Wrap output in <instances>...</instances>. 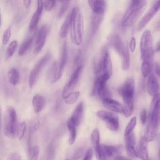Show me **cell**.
<instances>
[{"label": "cell", "mask_w": 160, "mask_h": 160, "mask_svg": "<svg viewBox=\"0 0 160 160\" xmlns=\"http://www.w3.org/2000/svg\"><path fill=\"white\" fill-rule=\"evenodd\" d=\"M134 86V79L131 77L127 79L118 89V93L122 97L124 102L122 112L127 117L130 116L133 112Z\"/></svg>", "instance_id": "6da1fadb"}, {"label": "cell", "mask_w": 160, "mask_h": 160, "mask_svg": "<svg viewBox=\"0 0 160 160\" xmlns=\"http://www.w3.org/2000/svg\"><path fill=\"white\" fill-rule=\"evenodd\" d=\"M70 28L71 41L79 45L82 41L84 28L82 17L78 8L74 7L70 13Z\"/></svg>", "instance_id": "7a4b0ae2"}, {"label": "cell", "mask_w": 160, "mask_h": 160, "mask_svg": "<svg viewBox=\"0 0 160 160\" xmlns=\"http://www.w3.org/2000/svg\"><path fill=\"white\" fill-rule=\"evenodd\" d=\"M18 124L15 109L11 106H7L4 117V131L5 135L11 139L17 138L18 136Z\"/></svg>", "instance_id": "3957f363"}, {"label": "cell", "mask_w": 160, "mask_h": 160, "mask_svg": "<svg viewBox=\"0 0 160 160\" xmlns=\"http://www.w3.org/2000/svg\"><path fill=\"white\" fill-rule=\"evenodd\" d=\"M140 49L141 58L143 61L151 63L153 57L152 38L150 31L146 30L141 39Z\"/></svg>", "instance_id": "277c9868"}, {"label": "cell", "mask_w": 160, "mask_h": 160, "mask_svg": "<svg viewBox=\"0 0 160 160\" xmlns=\"http://www.w3.org/2000/svg\"><path fill=\"white\" fill-rule=\"evenodd\" d=\"M149 112L143 137L148 142L153 141L156 137L159 125L160 117L159 111H153Z\"/></svg>", "instance_id": "5b68a950"}, {"label": "cell", "mask_w": 160, "mask_h": 160, "mask_svg": "<svg viewBox=\"0 0 160 160\" xmlns=\"http://www.w3.org/2000/svg\"><path fill=\"white\" fill-rule=\"evenodd\" d=\"M146 5L131 4L123 17L122 24L125 27L133 25L141 16Z\"/></svg>", "instance_id": "8992f818"}, {"label": "cell", "mask_w": 160, "mask_h": 160, "mask_svg": "<svg viewBox=\"0 0 160 160\" xmlns=\"http://www.w3.org/2000/svg\"><path fill=\"white\" fill-rule=\"evenodd\" d=\"M123 147L120 144L115 145H101L99 149L95 152L96 157L98 160H104L114 157L121 154Z\"/></svg>", "instance_id": "52a82bcc"}, {"label": "cell", "mask_w": 160, "mask_h": 160, "mask_svg": "<svg viewBox=\"0 0 160 160\" xmlns=\"http://www.w3.org/2000/svg\"><path fill=\"white\" fill-rule=\"evenodd\" d=\"M50 55L48 53L37 62L31 71L29 77V84L30 88L35 85L41 72L50 59Z\"/></svg>", "instance_id": "ba28073f"}, {"label": "cell", "mask_w": 160, "mask_h": 160, "mask_svg": "<svg viewBox=\"0 0 160 160\" xmlns=\"http://www.w3.org/2000/svg\"><path fill=\"white\" fill-rule=\"evenodd\" d=\"M108 78L103 75H100L96 79L92 92V95L97 94L103 100L110 98V93L108 89L106 83Z\"/></svg>", "instance_id": "9c48e42d"}, {"label": "cell", "mask_w": 160, "mask_h": 160, "mask_svg": "<svg viewBox=\"0 0 160 160\" xmlns=\"http://www.w3.org/2000/svg\"><path fill=\"white\" fill-rule=\"evenodd\" d=\"M97 116L105 122L107 128L110 130L116 132L119 127V121L117 115L113 113L104 110L98 111Z\"/></svg>", "instance_id": "30bf717a"}, {"label": "cell", "mask_w": 160, "mask_h": 160, "mask_svg": "<svg viewBox=\"0 0 160 160\" xmlns=\"http://www.w3.org/2000/svg\"><path fill=\"white\" fill-rule=\"evenodd\" d=\"M82 68V66H80L76 68L64 88L62 96L64 99L72 92L78 80Z\"/></svg>", "instance_id": "8fae6325"}, {"label": "cell", "mask_w": 160, "mask_h": 160, "mask_svg": "<svg viewBox=\"0 0 160 160\" xmlns=\"http://www.w3.org/2000/svg\"><path fill=\"white\" fill-rule=\"evenodd\" d=\"M49 30V26L47 24L42 25L40 29L35 43L34 51L35 53H39L43 48Z\"/></svg>", "instance_id": "7c38bea8"}, {"label": "cell", "mask_w": 160, "mask_h": 160, "mask_svg": "<svg viewBox=\"0 0 160 160\" xmlns=\"http://www.w3.org/2000/svg\"><path fill=\"white\" fill-rule=\"evenodd\" d=\"M109 44L120 55L121 57L128 49L127 46L122 42L118 35L115 33L110 34L108 37Z\"/></svg>", "instance_id": "4fadbf2b"}, {"label": "cell", "mask_w": 160, "mask_h": 160, "mask_svg": "<svg viewBox=\"0 0 160 160\" xmlns=\"http://www.w3.org/2000/svg\"><path fill=\"white\" fill-rule=\"evenodd\" d=\"M159 8V1L157 2L141 19L137 26V30H141L153 18Z\"/></svg>", "instance_id": "5bb4252c"}, {"label": "cell", "mask_w": 160, "mask_h": 160, "mask_svg": "<svg viewBox=\"0 0 160 160\" xmlns=\"http://www.w3.org/2000/svg\"><path fill=\"white\" fill-rule=\"evenodd\" d=\"M148 142L143 137L140 138L135 149L136 157L141 160L148 159Z\"/></svg>", "instance_id": "9a60e30c"}, {"label": "cell", "mask_w": 160, "mask_h": 160, "mask_svg": "<svg viewBox=\"0 0 160 160\" xmlns=\"http://www.w3.org/2000/svg\"><path fill=\"white\" fill-rule=\"evenodd\" d=\"M43 5V0H38L37 9L31 19L29 25L30 32L33 31L37 27L42 12Z\"/></svg>", "instance_id": "2e32d148"}, {"label": "cell", "mask_w": 160, "mask_h": 160, "mask_svg": "<svg viewBox=\"0 0 160 160\" xmlns=\"http://www.w3.org/2000/svg\"><path fill=\"white\" fill-rule=\"evenodd\" d=\"M105 12H92L91 18V28L92 34L98 31L103 20Z\"/></svg>", "instance_id": "e0dca14e"}, {"label": "cell", "mask_w": 160, "mask_h": 160, "mask_svg": "<svg viewBox=\"0 0 160 160\" xmlns=\"http://www.w3.org/2000/svg\"><path fill=\"white\" fill-rule=\"evenodd\" d=\"M103 104L104 107L110 110L119 113L122 112V104L111 98L103 99Z\"/></svg>", "instance_id": "ac0fdd59"}, {"label": "cell", "mask_w": 160, "mask_h": 160, "mask_svg": "<svg viewBox=\"0 0 160 160\" xmlns=\"http://www.w3.org/2000/svg\"><path fill=\"white\" fill-rule=\"evenodd\" d=\"M147 90L149 94L152 96L158 93L159 85L157 78L152 73L150 75L148 78Z\"/></svg>", "instance_id": "d6986e66"}, {"label": "cell", "mask_w": 160, "mask_h": 160, "mask_svg": "<svg viewBox=\"0 0 160 160\" xmlns=\"http://www.w3.org/2000/svg\"><path fill=\"white\" fill-rule=\"evenodd\" d=\"M83 103L81 102L77 106L70 119L76 126H78L81 123L83 114Z\"/></svg>", "instance_id": "ffe728a7"}, {"label": "cell", "mask_w": 160, "mask_h": 160, "mask_svg": "<svg viewBox=\"0 0 160 160\" xmlns=\"http://www.w3.org/2000/svg\"><path fill=\"white\" fill-rule=\"evenodd\" d=\"M88 3L93 12H105L106 3L104 0H88Z\"/></svg>", "instance_id": "44dd1931"}, {"label": "cell", "mask_w": 160, "mask_h": 160, "mask_svg": "<svg viewBox=\"0 0 160 160\" xmlns=\"http://www.w3.org/2000/svg\"><path fill=\"white\" fill-rule=\"evenodd\" d=\"M68 52L67 44H63L60 62L58 64V72L60 79L62 76L67 60Z\"/></svg>", "instance_id": "7402d4cb"}, {"label": "cell", "mask_w": 160, "mask_h": 160, "mask_svg": "<svg viewBox=\"0 0 160 160\" xmlns=\"http://www.w3.org/2000/svg\"><path fill=\"white\" fill-rule=\"evenodd\" d=\"M103 73L108 75L110 77L112 74V64L109 53L106 52L104 55L103 62Z\"/></svg>", "instance_id": "603a6c76"}, {"label": "cell", "mask_w": 160, "mask_h": 160, "mask_svg": "<svg viewBox=\"0 0 160 160\" xmlns=\"http://www.w3.org/2000/svg\"><path fill=\"white\" fill-rule=\"evenodd\" d=\"M48 77L51 83H55L60 79L58 72V64L57 62H55L53 63L49 70Z\"/></svg>", "instance_id": "cb8c5ba5"}, {"label": "cell", "mask_w": 160, "mask_h": 160, "mask_svg": "<svg viewBox=\"0 0 160 160\" xmlns=\"http://www.w3.org/2000/svg\"><path fill=\"white\" fill-rule=\"evenodd\" d=\"M32 103L34 111L36 113H38L41 110L44 105V98L41 95H36L33 98Z\"/></svg>", "instance_id": "d4e9b609"}, {"label": "cell", "mask_w": 160, "mask_h": 160, "mask_svg": "<svg viewBox=\"0 0 160 160\" xmlns=\"http://www.w3.org/2000/svg\"><path fill=\"white\" fill-rule=\"evenodd\" d=\"M70 14H68L62 23L60 29V36L62 38H66L70 27Z\"/></svg>", "instance_id": "484cf974"}, {"label": "cell", "mask_w": 160, "mask_h": 160, "mask_svg": "<svg viewBox=\"0 0 160 160\" xmlns=\"http://www.w3.org/2000/svg\"><path fill=\"white\" fill-rule=\"evenodd\" d=\"M8 80L12 85L15 86L18 83L19 79V74L16 68L11 69L8 71Z\"/></svg>", "instance_id": "4316f807"}, {"label": "cell", "mask_w": 160, "mask_h": 160, "mask_svg": "<svg viewBox=\"0 0 160 160\" xmlns=\"http://www.w3.org/2000/svg\"><path fill=\"white\" fill-rule=\"evenodd\" d=\"M67 126L69 132V142L71 145L74 143L76 139V126L71 122L70 119L68 122Z\"/></svg>", "instance_id": "83f0119b"}, {"label": "cell", "mask_w": 160, "mask_h": 160, "mask_svg": "<svg viewBox=\"0 0 160 160\" xmlns=\"http://www.w3.org/2000/svg\"><path fill=\"white\" fill-rule=\"evenodd\" d=\"M124 139L126 149L135 148L136 139L133 132L124 135Z\"/></svg>", "instance_id": "f1b7e54d"}, {"label": "cell", "mask_w": 160, "mask_h": 160, "mask_svg": "<svg viewBox=\"0 0 160 160\" xmlns=\"http://www.w3.org/2000/svg\"><path fill=\"white\" fill-rule=\"evenodd\" d=\"M91 141L95 150L98 149L100 146L99 143V134L98 130L96 128L92 132L91 136Z\"/></svg>", "instance_id": "f546056e"}, {"label": "cell", "mask_w": 160, "mask_h": 160, "mask_svg": "<svg viewBox=\"0 0 160 160\" xmlns=\"http://www.w3.org/2000/svg\"><path fill=\"white\" fill-rule=\"evenodd\" d=\"M33 40V38H30L26 40L22 43L18 51V54L20 56L23 55L31 47Z\"/></svg>", "instance_id": "4dcf8cb0"}, {"label": "cell", "mask_w": 160, "mask_h": 160, "mask_svg": "<svg viewBox=\"0 0 160 160\" xmlns=\"http://www.w3.org/2000/svg\"><path fill=\"white\" fill-rule=\"evenodd\" d=\"M39 148L38 146L28 147V156L29 159L32 160L37 159L39 155Z\"/></svg>", "instance_id": "1f68e13d"}, {"label": "cell", "mask_w": 160, "mask_h": 160, "mask_svg": "<svg viewBox=\"0 0 160 160\" xmlns=\"http://www.w3.org/2000/svg\"><path fill=\"white\" fill-rule=\"evenodd\" d=\"M17 46V42L16 40L13 41L10 43L7 48L6 53V60H8L13 55Z\"/></svg>", "instance_id": "d6a6232c"}, {"label": "cell", "mask_w": 160, "mask_h": 160, "mask_svg": "<svg viewBox=\"0 0 160 160\" xmlns=\"http://www.w3.org/2000/svg\"><path fill=\"white\" fill-rule=\"evenodd\" d=\"M80 93L78 91L72 92L65 98L66 102L69 104L74 103L78 99Z\"/></svg>", "instance_id": "836d02e7"}, {"label": "cell", "mask_w": 160, "mask_h": 160, "mask_svg": "<svg viewBox=\"0 0 160 160\" xmlns=\"http://www.w3.org/2000/svg\"><path fill=\"white\" fill-rule=\"evenodd\" d=\"M137 119L136 117L132 118L127 125L125 129L124 135L133 132L136 124Z\"/></svg>", "instance_id": "e575fe53"}, {"label": "cell", "mask_w": 160, "mask_h": 160, "mask_svg": "<svg viewBox=\"0 0 160 160\" xmlns=\"http://www.w3.org/2000/svg\"><path fill=\"white\" fill-rule=\"evenodd\" d=\"M26 128V125L25 122H22L18 124V137L19 139L21 140L24 137Z\"/></svg>", "instance_id": "d590c367"}, {"label": "cell", "mask_w": 160, "mask_h": 160, "mask_svg": "<svg viewBox=\"0 0 160 160\" xmlns=\"http://www.w3.org/2000/svg\"><path fill=\"white\" fill-rule=\"evenodd\" d=\"M150 64L148 62L143 61L141 67V70L142 74L144 77H147L150 72Z\"/></svg>", "instance_id": "8d00e7d4"}, {"label": "cell", "mask_w": 160, "mask_h": 160, "mask_svg": "<svg viewBox=\"0 0 160 160\" xmlns=\"http://www.w3.org/2000/svg\"><path fill=\"white\" fill-rule=\"evenodd\" d=\"M69 1L63 0L62 4L59 9L58 17L59 18L62 17L69 7Z\"/></svg>", "instance_id": "74e56055"}, {"label": "cell", "mask_w": 160, "mask_h": 160, "mask_svg": "<svg viewBox=\"0 0 160 160\" xmlns=\"http://www.w3.org/2000/svg\"><path fill=\"white\" fill-rule=\"evenodd\" d=\"M11 35V28L8 27L4 32L2 36V42L4 44H6L9 41Z\"/></svg>", "instance_id": "f35d334b"}, {"label": "cell", "mask_w": 160, "mask_h": 160, "mask_svg": "<svg viewBox=\"0 0 160 160\" xmlns=\"http://www.w3.org/2000/svg\"><path fill=\"white\" fill-rule=\"evenodd\" d=\"M55 0H45L43 3L45 9L48 11H51L53 7Z\"/></svg>", "instance_id": "ab89813d"}, {"label": "cell", "mask_w": 160, "mask_h": 160, "mask_svg": "<svg viewBox=\"0 0 160 160\" xmlns=\"http://www.w3.org/2000/svg\"><path fill=\"white\" fill-rule=\"evenodd\" d=\"M140 120L142 124H144L146 122L147 120V113L146 110L143 109L141 112Z\"/></svg>", "instance_id": "60d3db41"}, {"label": "cell", "mask_w": 160, "mask_h": 160, "mask_svg": "<svg viewBox=\"0 0 160 160\" xmlns=\"http://www.w3.org/2000/svg\"><path fill=\"white\" fill-rule=\"evenodd\" d=\"M93 152L92 148H89L87 152L83 158L84 160H91L93 156Z\"/></svg>", "instance_id": "b9f144b4"}, {"label": "cell", "mask_w": 160, "mask_h": 160, "mask_svg": "<svg viewBox=\"0 0 160 160\" xmlns=\"http://www.w3.org/2000/svg\"><path fill=\"white\" fill-rule=\"evenodd\" d=\"M7 159L9 160H21V157L18 153H12L8 157Z\"/></svg>", "instance_id": "7bdbcfd3"}, {"label": "cell", "mask_w": 160, "mask_h": 160, "mask_svg": "<svg viewBox=\"0 0 160 160\" xmlns=\"http://www.w3.org/2000/svg\"><path fill=\"white\" fill-rule=\"evenodd\" d=\"M136 47V40L134 37H132L131 39L130 44V48L132 52L135 51Z\"/></svg>", "instance_id": "ee69618b"}, {"label": "cell", "mask_w": 160, "mask_h": 160, "mask_svg": "<svg viewBox=\"0 0 160 160\" xmlns=\"http://www.w3.org/2000/svg\"><path fill=\"white\" fill-rule=\"evenodd\" d=\"M131 3L135 5H146V0H131Z\"/></svg>", "instance_id": "f6af8a7d"}, {"label": "cell", "mask_w": 160, "mask_h": 160, "mask_svg": "<svg viewBox=\"0 0 160 160\" xmlns=\"http://www.w3.org/2000/svg\"><path fill=\"white\" fill-rule=\"evenodd\" d=\"M154 70L158 76H160V66L158 63H155L154 65Z\"/></svg>", "instance_id": "bcb514c9"}, {"label": "cell", "mask_w": 160, "mask_h": 160, "mask_svg": "<svg viewBox=\"0 0 160 160\" xmlns=\"http://www.w3.org/2000/svg\"><path fill=\"white\" fill-rule=\"evenodd\" d=\"M31 2V0H23V3L24 7L28 8L30 6Z\"/></svg>", "instance_id": "7dc6e473"}, {"label": "cell", "mask_w": 160, "mask_h": 160, "mask_svg": "<svg viewBox=\"0 0 160 160\" xmlns=\"http://www.w3.org/2000/svg\"><path fill=\"white\" fill-rule=\"evenodd\" d=\"M114 159L115 160H127L129 159L127 158L122 157L119 156H117L114 157Z\"/></svg>", "instance_id": "c3c4849f"}, {"label": "cell", "mask_w": 160, "mask_h": 160, "mask_svg": "<svg viewBox=\"0 0 160 160\" xmlns=\"http://www.w3.org/2000/svg\"><path fill=\"white\" fill-rule=\"evenodd\" d=\"M39 127V122L38 121L35 123L33 127V129L34 131H36L38 129Z\"/></svg>", "instance_id": "681fc988"}, {"label": "cell", "mask_w": 160, "mask_h": 160, "mask_svg": "<svg viewBox=\"0 0 160 160\" xmlns=\"http://www.w3.org/2000/svg\"><path fill=\"white\" fill-rule=\"evenodd\" d=\"M160 41H158L157 43V44L156 45V52H158L160 51Z\"/></svg>", "instance_id": "f907efd6"}, {"label": "cell", "mask_w": 160, "mask_h": 160, "mask_svg": "<svg viewBox=\"0 0 160 160\" xmlns=\"http://www.w3.org/2000/svg\"><path fill=\"white\" fill-rule=\"evenodd\" d=\"M1 110L0 107V122H1Z\"/></svg>", "instance_id": "816d5d0a"}, {"label": "cell", "mask_w": 160, "mask_h": 160, "mask_svg": "<svg viewBox=\"0 0 160 160\" xmlns=\"http://www.w3.org/2000/svg\"><path fill=\"white\" fill-rule=\"evenodd\" d=\"M1 15L0 14V26L1 24Z\"/></svg>", "instance_id": "f5cc1de1"}, {"label": "cell", "mask_w": 160, "mask_h": 160, "mask_svg": "<svg viewBox=\"0 0 160 160\" xmlns=\"http://www.w3.org/2000/svg\"><path fill=\"white\" fill-rule=\"evenodd\" d=\"M64 0L69 1V0Z\"/></svg>", "instance_id": "db71d44e"}]
</instances>
